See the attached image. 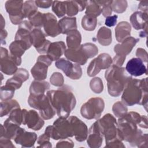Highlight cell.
<instances>
[{"mask_svg":"<svg viewBox=\"0 0 148 148\" xmlns=\"http://www.w3.org/2000/svg\"><path fill=\"white\" fill-rule=\"evenodd\" d=\"M20 108V105L15 99H9L1 102V117L10 113L12 110Z\"/></svg>","mask_w":148,"mask_h":148,"instance_id":"cell-33","label":"cell"},{"mask_svg":"<svg viewBox=\"0 0 148 148\" xmlns=\"http://www.w3.org/2000/svg\"><path fill=\"white\" fill-rule=\"evenodd\" d=\"M118 16L117 14H114L113 16H109L106 17L105 24L108 27H113L117 23Z\"/></svg>","mask_w":148,"mask_h":148,"instance_id":"cell-49","label":"cell"},{"mask_svg":"<svg viewBox=\"0 0 148 148\" xmlns=\"http://www.w3.org/2000/svg\"><path fill=\"white\" fill-rule=\"evenodd\" d=\"M24 2L23 1H8L5 3V9L9 13L13 24H20L25 18L23 13Z\"/></svg>","mask_w":148,"mask_h":148,"instance_id":"cell-11","label":"cell"},{"mask_svg":"<svg viewBox=\"0 0 148 148\" xmlns=\"http://www.w3.org/2000/svg\"><path fill=\"white\" fill-rule=\"evenodd\" d=\"M10 54L13 57L18 58H21V56L24 53L26 49L23 45L18 40H14L9 46Z\"/></svg>","mask_w":148,"mask_h":148,"instance_id":"cell-34","label":"cell"},{"mask_svg":"<svg viewBox=\"0 0 148 148\" xmlns=\"http://www.w3.org/2000/svg\"><path fill=\"white\" fill-rule=\"evenodd\" d=\"M112 10L117 13H122L127 8V2L124 0L112 1L111 3Z\"/></svg>","mask_w":148,"mask_h":148,"instance_id":"cell-42","label":"cell"},{"mask_svg":"<svg viewBox=\"0 0 148 148\" xmlns=\"http://www.w3.org/2000/svg\"><path fill=\"white\" fill-rule=\"evenodd\" d=\"M86 1H66V14L69 17L75 16L79 12L83 11L87 6Z\"/></svg>","mask_w":148,"mask_h":148,"instance_id":"cell-27","label":"cell"},{"mask_svg":"<svg viewBox=\"0 0 148 148\" xmlns=\"http://www.w3.org/2000/svg\"><path fill=\"white\" fill-rule=\"evenodd\" d=\"M29 21L31 25L35 28H39L43 25L44 22V13H42L39 11H37L34 14H33L29 18Z\"/></svg>","mask_w":148,"mask_h":148,"instance_id":"cell-40","label":"cell"},{"mask_svg":"<svg viewBox=\"0 0 148 148\" xmlns=\"http://www.w3.org/2000/svg\"><path fill=\"white\" fill-rule=\"evenodd\" d=\"M50 81L51 84L57 87H61L64 84V79L62 75L60 72H54L51 76Z\"/></svg>","mask_w":148,"mask_h":148,"instance_id":"cell-46","label":"cell"},{"mask_svg":"<svg viewBox=\"0 0 148 148\" xmlns=\"http://www.w3.org/2000/svg\"><path fill=\"white\" fill-rule=\"evenodd\" d=\"M0 147H15L10 139L6 138H0Z\"/></svg>","mask_w":148,"mask_h":148,"instance_id":"cell-52","label":"cell"},{"mask_svg":"<svg viewBox=\"0 0 148 148\" xmlns=\"http://www.w3.org/2000/svg\"><path fill=\"white\" fill-rule=\"evenodd\" d=\"M5 21L3 20V18L1 15V29H3V27L5 26Z\"/></svg>","mask_w":148,"mask_h":148,"instance_id":"cell-56","label":"cell"},{"mask_svg":"<svg viewBox=\"0 0 148 148\" xmlns=\"http://www.w3.org/2000/svg\"><path fill=\"white\" fill-rule=\"evenodd\" d=\"M32 45L40 54L47 53L50 42L46 39V34L39 28H34L31 32Z\"/></svg>","mask_w":148,"mask_h":148,"instance_id":"cell-14","label":"cell"},{"mask_svg":"<svg viewBox=\"0 0 148 148\" xmlns=\"http://www.w3.org/2000/svg\"><path fill=\"white\" fill-rule=\"evenodd\" d=\"M105 77L107 81L108 92L112 97L119 96L128 82L132 79L124 68L114 65L107 69Z\"/></svg>","mask_w":148,"mask_h":148,"instance_id":"cell-4","label":"cell"},{"mask_svg":"<svg viewBox=\"0 0 148 148\" xmlns=\"http://www.w3.org/2000/svg\"><path fill=\"white\" fill-rule=\"evenodd\" d=\"M68 120L72 125L76 140L79 142L85 140L88 136V128L86 124L76 116H71Z\"/></svg>","mask_w":148,"mask_h":148,"instance_id":"cell-16","label":"cell"},{"mask_svg":"<svg viewBox=\"0 0 148 148\" xmlns=\"http://www.w3.org/2000/svg\"><path fill=\"white\" fill-rule=\"evenodd\" d=\"M104 107L103 99L99 97L91 98L82 106L80 113L86 119H98L100 117Z\"/></svg>","mask_w":148,"mask_h":148,"instance_id":"cell-8","label":"cell"},{"mask_svg":"<svg viewBox=\"0 0 148 148\" xmlns=\"http://www.w3.org/2000/svg\"><path fill=\"white\" fill-rule=\"evenodd\" d=\"M130 22L135 29L147 30V13L138 11L134 12L130 17Z\"/></svg>","mask_w":148,"mask_h":148,"instance_id":"cell-25","label":"cell"},{"mask_svg":"<svg viewBox=\"0 0 148 148\" xmlns=\"http://www.w3.org/2000/svg\"><path fill=\"white\" fill-rule=\"evenodd\" d=\"M131 27L127 21H121L115 28V36L116 40L121 43L125 39L130 36Z\"/></svg>","mask_w":148,"mask_h":148,"instance_id":"cell-26","label":"cell"},{"mask_svg":"<svg viewBox=\"0 0 148 148\" xmlns=\"http://www.w3.org/2000/svg\"><path fill=\"white\" fill-rule=\"evenodd\" d=\"M37 7L41 8H49L52 5L53 1H35Z\"/></svg>","mask_w":148,"mask_h":148,"instance_id":"cell-53","label":"cell"},{"mask_svg":"<svg viewBox=\"0 0 148 148\" xmlns=\"http://www.w3.org/2000/svg\"><path fill=\"white\" fill-rule=\"evenodd\" d=\"M61 34H67L69 32L77 29L76 17H64L58 21Z\"/></svg>","mask_w":148,"mask_h":148,"instance_id":"cell-28","label":"cell"},{"mask_svg":"<svg viewBox=\"0 0 148 148\" xmlns=\"http://www.w3.org/2000/svg\"><path fill=\"white\" fill-rule=\"evenodd\" d=\"M74 146L73 142L68 138L63 139L62 140L59 141L57 145V147H73Z\"/></svg>","mask_w":148,"mask_h":148,"instance_id":"cell-48","label":"cell"},{"mask_svg":"<svg viewBox=\"0 0 148 148\" xmlns=\"http://www.w3.org/2000/svg\"><path fill=\"white\" fill-rule=\"evenodd\" d=\"M55 66L62 71L66 76L73 80H77L81 77L82 71L80 65L72 64L69 60L64 58H60L55 62Z\"/></svg>","mask_w":148,"mask_h":148,"instance_id":"cell-12","label":"cell"},{"mask_svg":"<svg viewBox=\"0 0 148 148\" xmlns=\"http://www.w3.org/2000/svg\"><path fill=\"white\" fill-rule=\"evenodd\" d=\"M119 135L122 140L130 143L132 146L147 147V134H143L137 125L147 128V118L135 112H130L117 121Z\"/></svg>","mask_w":148,"mask_h":148,"instance_id":"cell-1","label":"cell"},{"mask_svg":"<svg viewBox=\"0 0 148 148\" xmlns=\"http://www.w3.org/2000/svg\"><path fill=\"white\" fill-rule=\"evenodd\" d=\"M90 86L91 90L95 93H101L103 90V83L99 77L93 78L90 81Z\"/></svg>","mask_w":148,"mask_h":148,"instance_id":"cell-44","label":"cell"},{"mask_svg":"<svg viewBox=\"0 0 148 148\" xmlns=\"http://www.w3.org/2000/svg\"><path fill=\"white\" fill-rule=\"evenodd\" d=\"M43 119L34 110L27 111L25 118V125L32 130L38 131L44 125Z\"/></svg>","mask_w":148,"mask_h":148,"instance_id":"cell-21","label":"cell"},{"mask_svg":"<svg viewBox=\"0 0 148 148\" xmlns=\"http://www.w3.org/2000/svg\"><path fill=\"white\" fill-rule=\"evenodd\" d=\"M37 139V135L35 132H27L25 129L20 128L14 138V142L21 145L23 147H33Z\"/></svg>","mask_w":148,"mask_h":148,"instance_id":"cell-17","label":"cell"},{"mask_svg":"<svg viewBox=\"0 0 148 148\" xmlns=\"http://www.w3.org/2000/svg\"><path fill=\"white\" fill-rule=\"evenodd\" d=\"M21 63V58H18L13 57L6 49L1 47V71L7 75H14L18 70L17 66Z\"/></svg>","mask_w":148,"mask_h":148,"instance_id":"cell-9","label":"cell"},{"mask_svg":"<svg viewBox=\"0 0 148 148\" xmlns=\"http://www.w3.org/2000/svg\"><path fill=\"white\" fill-rule=\"evenodd\" d=\"M15 90L12 88L5 85L1 87V99L3 101H7L11 99L14 95Z\"/></svg>","mask_w":148,"mask_h":148,"instance_id":"cell-43","label":"cell"},{"mask_svg":"<svg viewBox=\"0 0 148 148\" xmlns=\"http://www.w3.org/2000/svg\"><path fill=\"white\" fill-rule=\"evenodd\" d=\"M38 11V7L34 1H27L23 6V13L25 18H29Z\"/></svg>","mask_w":148,"mask_h":148,"instance_id":"cell-38","label":"cell"},{"mask_svg":"<svg viewBox=\"0 0 148 148\" xmlns=\"http://www.w3.org/2000/svg\"><path fill=\"white\" fill-rule=\"evenodd\" d=\"M43 27L46 36L55 37L61 34L56 17L50 13H44Z\"/></svg>","mask_w":148,"mask_h":148,"instance_id":"cell-15","label":"cell"},{"mask_svg":"<svg viewBox=\"0 0 148 148\" xmlns=\"http://www.w3.org/2000/svg\"><path fill=\"white\" fill-rule=\"evenodd\" d=\"M121 96L122 102L127 106L135 104L147 106V78L131 79L127 84Z\"/></svg>","mask_w":148,"mask_h":148,"instance_id":"cell-3","label":"cell"},{"mask_svg":"<svg viewBox=\"0 0 148 148\" xmlns=\"http://www.w3.org/2000/svg\"><path fill=\"white\" fill-rule=\"evenodd\" d=\"M7 35H8V33H7L5 29H1V42H2L3 39H5Z\"/></svg>","mask_w":148,"mask_h":148,"instance_id":"cell-55","label":"cell"},{"mask_svg":"<svg viewBox=\"0 0 148 148\" xmlns=\"http://www.w3.org/2000/svg\"><path fill=\"white\" fill-rule=\"evenodd\" d=\"M126 56H119V55H116V56L114 57L113 59L112 60L113 65L117 66H121L123 64L125 60Z\"/></svg>","mask_w":148,"mask_h":148,"instance_id":"cell-51","label":"cell"},{"mask_svg":"<svg viewBox=\"0 0 148 148\" xmlns=\"http://www.w3.org/2000/svg\"><path fill=\"white\" fill-rule=\"evenodd\" d=\"M136 56L143 62H146L147 61V53L146 50L142 48H138L136 51Z\"/></svg>","mask_w":148,"mask_h":148,"instance_id":"cell-50","label":"cell"},{"mask_svg":"<svg viewBox=\"0 0 148 148\" xmlns=\"http://www.w3.org/2000/svg\"><path fill=\"white\" fill-rule=\"evenodd\" d=\"M64 55L68 60L76 62L80 65H84L88 59L80 46L76 49H68L65 51Z\"/></svg>","mask_w":148,"mask_h":148,"instance_id":"cell-23","label":"cell"},{"mask_svg":"<svg viewBox=\"0 0 148 148\" xmlns=\"http://www.w3.org/2000/svg\"><path fill=\"white\" fill-rule=\"evenodd\" d=\"M127 72L131 76H139L147 73L146 66L139 58H132L130 60L125 66Z\"/></svg>","mask_w":148,"mask_h":148,"instance_id":"cell-18","label":"cell"},{"mask_svg":"<svg viewBox=\"0 0 148 148\" xmlns=\"http://www.w3.org/2000/svg\"><path fill=\"white\" fill-rule=\"evenodd\" d=\"M86 14L97 17L102 13V8L97 1H88L87 3Z\"/></svg>","mask_w":148,"mask_h":148,"instance_id":"cell-35","label":"cell"},{"mask_svg":"<svg viewBox=\"0 0 148 148\" xmlns=\"http://www.w3.org/2000/svg\"><path fill=\"white\" fill-rule=\"evenodd\" d=\"M49 88L50 84L47 82L35 80L31 83L29 87V92L30 94L36 95L43 94Z\"/></svg>","mask_w":148,"mask_h":148,"instance_id":"cell-30","label":"cell"},{"mask_svg":"<svg viewBox=\"0 0 148 148\" xmlns=\"http://www.w3.org/2000/svg\"><path fill=\"white\" fill-rule=\"evenodd\" d=\"M139 39L130 36L125 39L120 44H117L114 46V51L116 55L126 56L132 50L136 43L139 41Z\"/></svg>","mask_w":148,"mask_h":148,"instance_id":"cell-20","label":"cell"},{"mask_svg":"<svg viewBox=\"0 0 148 148\" xmlns=\"http://www.w3.org/2000/svg\"><path fill=\"white\" fill-rule=\"evenodd\" d=\"M27 110L21 109L20 108H16L9 113V119L13 122L20 125L21 124L25 125V118Z\"/></svg>","mask_w":148,"mask_h":148,"instance_id":"cell-32","label":"cell"},{"mask_svg":"<svg viewBox=\"0 0 148 148\" xmlns=\"http://www.w3.org/2000/svg\"><path fill=\"white\" fill-rule=\"evenodd\" d=\"M102 8V14L104 17L109 16L112 12L111 3L112 1H97Z\"/></svg>","mask_w":148,"mask_h":148,"instance_id":"cell-45","label":"cell"},{"mask_svg":"<svg viewBox=\"0 0 148 148\" xmlns=\"http://www.w3.org/2000/svg\"><path fill=\"white\" fill-rule=\"evenodd\" d=\"M112 62V58L108 54L102 53L90 63L87 68V75L90 77L94 76L101 69H108Z\"/></svg>","mask_w":148,"mask_h":148,"instance_id":"cell-10","label":"cell"},{"mask_svg":"<svg viewBox=\"0 0 148 148\" xmlns=\"http://www.w3.org/2000/svg\"><path fill=\"white\" fill-rule=\"evenodd\" d=\"M28 103L29 105L39 111L40 116L45 120H49L54 117L56 110L52 106L48 97L45 94L40 95L30 94Z\"/></svg>","mask_w":148,"mask_h":148,"instance_id":"cell-7","label":"cell"},{"mask_svg":"<svg viewBox=\"0 0 148 148\" xmlns=\"http://www.w3.org/2000/svg\"><path fill=\"white\" fill-rule=\"evenodd\" d=\"M28 72L25 69L19 68L14 74V76L6 81L5 85L16 90L20 88L23 83L28 79Z\"/></svg>","mask_w":148,"mask_h":148,"instance_id":"cell-19","label":"cell"},{"mask_svg":"<svg viewBox=\"0 0 148 148\" xmlns=\"http://www.w3.org/2000/svg\"><path fill=\"white\" fill-rule=\"evenodd\" d=\"M97 38L102 46H109L112 43V31L109 28L102 27L98 31Z\"/></svg>","mask_w":148,"mask_h":148,"instance_id":"cell-31","label":"cell"},{"mask_svg":"<svg viewBox=\"0 0 148 148\" xmlns=\"http://www.w3.org/2000/svg\"><path fill=\"white\" fill-rule=\"evenodd\" d=\"M88 135L87 138V144L90 147H99L103 141V135L94 123L89 129Z\"/></svg>","mask_w":148,"mask_h":148,"instance_id":"cell-22","label":"cell"},{"mask_svg":"<svg viewBox=\"0 0 148 148\" xmlns=\"http://www.w3.org/2000/svg\"><path fill=\"white\" fill-rule=\"evenodd\" d=\"M66 35V45L68 49H78L80 46L82 41V36L80 32L77 29H74L69 32Z\"/></svg>","mask_w":148,"mask_h":148,"instance_id":"cell-29","label":"cell"},{"mask_svg":"<svg viewBox=\"0 0 148 148\" xmlns=\"http://www.w3.org/2000/svg\"><path fill=\"white\" fill-rule=\"evenodd\" d=\"M112 110L116 117L121 118L127 113L128 109L125 105L120 101H118L113 105Z\"/></svg>","mask_w":148,"mask_h":148,"instance_id":"cell-41","label":"cell"},{"mask_svg":"<svg viewBox=\"0 0 148 148\" xmlns=\"http://www.w3.org/2000/svg\"><path fill=\"white\" fill-rule=\"evenodd\" d=\"M50 137L45 133L40 135L38 140L37 143L39 145L38 147H51V144L50 142Z\"/></svg>","mask_w":148,"mask_h":148,"instance_id":"cell-47","label":"cell"},{"mask_svg":"<svg viewBox=\"0 0 148 148\" xmlns=\"http://www.w3.org/2000/svg\"><path fill=\"white\" fill-rule=\"evenodd\" d=\"M52 10L60 18L66 13V1H53L52 4Z\"/></svg>","mask_w":148,"mask_h":148,"instance_id":"cell-37","label":"cell"},{"mask_svg":"<svg viewBox=\"0 0 148 148\" xmlns=\"http://www.w3.org/2000/svg\"><path fill=\"white\" fill-rule=\"evenodd\" d=\"M94 123L102 135L105 136L106 145L116 139L122 140L119 135L116 120L112 114H106Z\"/></svg>","mask_w":148,"mask_h":148,"instance_id":"cell-5","label":"cell"},{"mask_svg":"<svg viewBox=\"0 0 148 148\" xmlns=\"http://www.w3.org/2000/svg\"><path fill=\"white\" fill-rule=\"evenodd\" d=\"M47 96L60 117L68 118L76 105V98L71 88L65 85L47 91Z\"/></svg>","mask_w":148,"mask_h":148,"instance_id":"cell-2","label":"cell"},{"mask_svg":"<svg viewBox=\"0 0 148 148\" xmlns=\"http://www.w3.org/2000/svg\"><path fill=\"white\" fill-rule=\"evenodd\" d=\"M97 24V17L85 14L82 20V26L86 31H91L95 29Z\"/></svg>","mask_w":148,"mask_h":148,"instance_id":"cell-36","label":"cell"},{"mask_svg":"<svg viewBox=\"0 0 148 148\" xmlns=\"http://www.w3.org/2000/svg\"><path fill=\"white\" fill-rule=\"evenodd\" d=\"M138 8L139 9L143 11V12L147 13L148 9V1H141L139 3Z\"/></svg>","mask_w":148,"mask_h":148,"instance_id":"cell-54","label":"cell"},{"mask_svg":"<svg viewBox=\"0 0 148 148\" xmlns=\"http://www.w3.org/2000/svg\"><path fill=\"white\" fill-rule=\"evenodd\" d=\"M66 119L59 117L53 125H49L46 128L45 133L54 140L66 139L74 136L72 125L68 119Z\"/></svg>","mask_w":148,"mask_h":148,"instance_id":"cell-6","label":"cell"},{"mask_svg":"<svg viewBox=\"0 0 148 148\" xmlns=\"http://www.w3.org/2000/svg\"><path fill=\"white\" fill-rule=\"evenodd\" d=\"M66 46L63 41L51 43L47 51V55L52 61H57L65 53Z\"/></svg>","mask_w":148,"mask_h":148,"instance_id":"cell-24","label":"cell"},{"mask_svg":"<svg viewBox=\"0 0 148 148\" xmlns=\"http://www.w3.org/2000/svg\"><path fill=\"white\" fill-rule=\"evenodd\" d=\"M52 61L47 55H41L38 57L36 64L31 70L35 80H43L46 78L48 67L51 64Z\"/></svg>","mask_w":148,"mask_h":148,"instance_id":"cell-13","label":"cell"},{"mask_svg":"<svg viewBox=\"0 0 148 148\" xmlns=\"http://www.w3.org/2000/svg\"><path fill=\"white\" fill-rule=\"evenodd\" d=\"M80 47L87 58H91L95 57L98 52V47L93 43H86L80 45Z\"/></svg>","mask_w":148,"mask_h":148,"instance_id":"cell-39","label":"cell"}]
</instances>
